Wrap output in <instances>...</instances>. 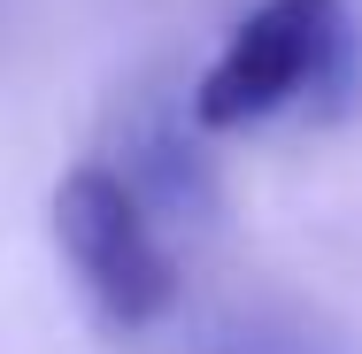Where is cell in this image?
Listing matches in <instances>:
<instances>
[{"mask_svg":"<svg viewBox=\"0 0 362 354\" xmlns=\"http://www.w3.org/2000/svg\"><path fill=\"white\" fill-rule=\"evenodd\" d=\"M347 54V16L339 0H262L193 85V124L201 131H239L278 116L286 100L316 93Z\"/></svg>","mask_w":362,"mask_h":354,"instance_id":"cell-1","label":"cell"},{"mask_svg":"<svg viewBox=\"0 0 362 354\" xmlns=\"http://www.w3.org/2000/svg\"><path fill=\"white\" fill-rule=\"evenodd\" d=\"M54 239H62L77 285L93 293V308L108 324L139 331V324H154L177 300V262L154 239L146 201L132 193V177H116V170H70L54 185Z\"/></svg>","mask_w":362,"mask_h":354,"instance_id":"cell-2","label":"cell"}]
</instances>
